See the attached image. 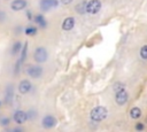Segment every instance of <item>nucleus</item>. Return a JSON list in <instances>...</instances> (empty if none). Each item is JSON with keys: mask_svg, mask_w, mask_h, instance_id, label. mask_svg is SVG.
<instances>
[{"mask_svg": "<svg viewBox=\"0 0 147 132\" xmlns=\"http://www.w3.org/2000/svg\"><path fill=\"white\" fill-rule=\"evenodd\" d=\"M108 115V110L106 109V107L103 106H98L95 108H93L90 112V117L92 121L94 122H100V121H103Z\"/></svg>", "mask_w": 147, "mask_h": 132, "instance_id": "f257e3e1", "label": "nucleus"}, {"mask_svg": "<svg viewBox=\"0 0 147 132\" xmlns=\"http://www.w3.org/2000/svg\"><path fill=\"white\" fill-rule=\"evenodd\" d=\"M25 72L29 77L33 78V79H37V78H40L44 73V69L40 65H37V64H30L26 67L25 69Z\"/></svg>", "mask_w": 147, "mask_h": 132, "instance_id": "f03ea898", "label": "nucleus"}, {"mask_svg": "<svg viewBox=\"0 0 147 132\" xmlns=\"http://www.w3.org/2000/svg\"><path fill=\"white\" fill-rule=\"evenodd\" d=\"M48 59V52L45 47H37L33 52V60L37 62V63H44L46 62Z\"/></svg>", "mask_w": 147, "mask_h": 132, "instance_id": "7ed1b4c3", "label": "nucleus"}, {"mask_svg": "<svg viewBox=\"0 0 147 132\" xmlns=\"http://www.w3.org/2000/svg\"><path fill=\"white\" fill-rule=\"evenodd\" d=\"M101 1L100 0H90L86 2V13L87 14H96L101 9Z\"/></svg>", "mask_w": 147, "mask_h": 132, "instance_id": "20e7f679", "label": "nucleus"}, {"mask_svg": "<svg viewBox=\"0 0 147 132\" xmlns=\"http://www.w3.org/2000/svg\"><path fill=\"white\" fill-rule=\"evenodd\" d=\"M13 119H14V122H15L17 125H22V124H24V123L28 121V114H26V111H24V110L17 109V110H15L14 114H13Z\"/></svg>", "mask_w": 147, "mask_h": 132, "instance_id": "39448f33", "label": "nucleus"}, {"mask_svg": "<svg viewBox=\"0 0 147 132\" xmlns=\"http://www.w3.org/2000/svg\"><path fill=\"white\" fill-rule=\"evenodd\" d=\"M56 124H57V121L53 115H46L41 119V125L44 129H53Z\"/></svg>", "mask_w": 147, "mask_h": 132, "instance_id": "423d86ee", "label": "nucleus"}, {"mask_svg": "<svg viewBox=\"0 0 147 132\" xmlns=\"http://www.w3.org/2000/svg\"><path fill=\"white\" fill-rule=\"evenodd\" d=\"M129 99V93L123 88V90H119L116 92V95H115V101L118 106H123L124 103H126Z\"/></svg>", "mask_w": 147, "mask_h": 132, "instance_id": "0eeeda50", "label": "nucleus"}, {"mask_svg": "<svg viewBox=\"0 0 147 132\" xmlns=\"http://www.w3.org/2000/svg\"><path fill=\"white\" fill-rule=\"evenodd\" d=\"M26 6H28L26 0H13L10 2V9L14 11H21V10L25 9Z\"/></svg>", "mask_w": 147, "mask_h": 132, "instance_id": "6e6552de", "label": "nucleus"}, {"mask_svg": "<svg viewBox=\"0 0 147 132\" xmlns=\"http://www.w3.org/2000/svg\"><path fill=\"white\" fill-rule=\"evenodd\" d=\"M31 88H32V84H31V81L29 79H22L20 81V84H18V92L21 94L29 93L31 91Z\"/></svg>", "mask_w": 147, "mask_h": 132, "instance_id": "1a4fd4ad", "label": "nucleus"}, {"mask_svg": "<svg viewBox=\"0 0 147 132\" xmlns=\"http://www.w3.org/2000/svg\"><path fill=\"white\" fill-rule=\"evenodd\" d=\"M74 26H75V18L71 17V16H69V17H65V18L63 20L61 28H62L63 31H69V30H71Z\"/></svg>", "mask_w": 147, "mask_h": 132, "instance_id": "9d476101", "label": "nucleus"}, {"mask_svg": "<svg viewBox=\"0 0 147 132\" xmlns=\"http://www.w3.org/2000/svg\"><path fill=\"white\" fill-rule=\"evenodd\" d=\"M33 22L41 29H45L47 26V21L45 18V16L42 14H37L33 16Z\"/></svg>", "mask_w": 147, "mask_h": 132, "instance_id": "9b49d317", "label": "nucleus"}, {"mask_svg": "<svg viewBox=\"0 0 147 132\" xmlns=\"http://www.w3.org/2000/svg\"><path fill=\"white\" fill-rule=\"evenodd\" d=\"M39 7H40V10H41V11H48L49 9L53 8L51 0H40Z\"/></svg>", "mask_w": 147, "mask_h": 132, "instance_id": "f8f14e48", "label": "nucleus"}, {"mask_svg": "<svg viewBox=\"0 0 147 132\" xmlns=\"http://www.w3.org/2000/svg\"><path fill=\"white\" fill-rule=\"evenodd\" d=\"M22 47H23V44H22L21 41H15V42L13 44V46H11V51H10V52H11V55H17V54H20Z\"/></svg>", "mask_w": 147, "mask_h": 132, "instance_id": "ddd939ff", "label": "nucleus"}, {"mask_svg": "<svg viewBox=\"0 0 147 132\" xmlns=\"http://www.w3.org/2000/svg\"><path fill=\"white\" fill-rule=\"evenodd\" d=\"M21 56H20V60H21V62L22 63H24V61L26 60V55H28V42L25 41L24 44H23V47H22V49H21Z\"/></svg>", "mask_w": 147, "mask_h": 132, "instance_id": "4468645a", "label": "nucleus"}, {"mask_svg": "<svg viewBox=\"0 0 147 132\" xmlns=\"http://www.w3.org/2000/svg\"><path fill=\"white\" fill-rule=\"evenodd\" d=\"M130 116H131V118H133V119L139 118V117L141 116V109L138 108V107L131 108V110H130Z\"/></svg>", "mask_w": 147, "mask_h": 132, "instance_id": "2eb2a0df", "label": "nucleus"}, {"mask_svg": "<svg viewBox=\"0 0 147 132\" xmlns=\"http://www.w3.org/2000/svg\"><path fill=\"white\" fill-rule=\"evenodd\" d=\"M37 32H38V29L36 26H33V25H29V26H26L24 29V33L26 36H36Z\"/></svg>", "mask_w": 147, "mask_h": 132, "instance_id": "dca6fc26", "label": "nucleus"}, {"mask_svg": "<svg viewBox=\"0 0 147 132\" xmlns=\"http://www.w3.org/2000/svg\"><path fill=\"white\" fill-rule=\"evenodd\" d=\"M10 125V118L7 116H0V126L7 127Z\"/></svg>", "mask_w": 147, "mask_h": 132, "instance_id": "f3484780", "label": "nucleus"}, {"mask_svg": "<svg viewBox=\"0 0 147 132\" xmlns=\"http://www.w3.org/2000/svg\"><path fill=\"white\" fill-rule=\"evenodd\" d=\"M22 64H23V63L21 62V60H20V59H18V60L15 62V65H14V75H18V73H20Z\"/></svg>", "mask_w": 147, "mask_h": 132, "instance_id": "a211bd4d", "label": "nucleus"}, {"mask_svg": "<svg viewBox=\"0 0 147 132\" xmlns=\"http://www.w3.org/2000/svg\"><path fill=\"white\" fill-rule=\"evenodd\" d=\"M140 56L142 60H147V45H144L140 48Z\"/></svg>", "mask_w": 147, "mask_h": 132, "instance_id": "6ab92c4d", "label": "nucleus"}, {"mask_svg": "<svg viewBox=\"0 0 147 132\" xmlns=\"http://www.w3.org/2000/svg\"><path fill=\"white\" fill-rule=\"evenodd\" d=\"M124 88V84L122 83V81H116L114 85H113V90L115 91V92H117V91H119V90H123Z\"/></svg>", "mask_w": 147, "mask_h": 132, "instance_id": "aec40b11", "label": "nucleus"}, {"mask_svg": "<svg viewBox=\"0 0 147 132\" xmlns=\"http://www.w3.org/2000/svg\"><path fill=\"white\" fill-rule=\"evenodd\" d=\"M13 95H14V93L11 92V88L10 87H8L7 88V92H6V102H9L11 99H13Z\"/></svg>", "mask_w": 147, "mask_h": 132, "instance_id": "412c9836", "label": "nucleus"}, {"mask_svg": "<svg viewBox=\"0 0 147 132\" xmlns=\"http://www.w3.org/2000/svg\"><path fill=\"white\" fill-rule=\"evenodd\" d=\"M26 114H28V119H34L37 116V111L33 109H30L29 111H26Z\"/></svg>", "mask_w": 147, "mask_h": 132, "instance_id": "4be33fe9", "label": "nucleus"}, {"mask_svg": "<svg viewBox=\"0 0 147 132\" xmlns=\"http://www.w3.org/2000/svg\"><path fill=\"white\" fill-rule=\"evenodd\" d=\"M144 129H145V126H144L142 123H137V124H136V130H137V131H142Z\"/></svg>", "mask_w": 147, "mask_h": 132, "instance_id": "5701e85b", "label": "nucleus"}, {"mask_svg": "<svg viewBox=\"0 0 147 132\" xmlns=\"http://www.w3.org/2000/svg\"><path fill=\"white\" fill-rule=\"evenodd\" d=\"M25 15H26V17H28L29 21H32V20H33V15H32V11H31V10H26Z\"/></svg>", "mask_w": 147, "mask_h": 132, "instance_id": "b1692460", "label": "nucleus"}, {"mask_svg": "<svg viewBox=\"0 0 147 132\" xmlns=\"http://www.w3.org/2000/svg\"><path fill=\"white\" fill-rule=\"evenodd\" d=\"M51 2H52L53 8H56L59 6V0H51Z\"/></svg>", "mask_w": 147, "mask_h": 132, "instance_id": "393cba45", "label": "nucleus"}, {"mask_svg": "<svg viewBox=\"0 0 147 132\" xmlns=\"http://www.w3.org/2000/svg\"><path fill=\"white\" fill-rule=\"evenodd\" d=\"M5 18H6V14H5V11H0V22H3Z\"/></svg>", "mask_w": 147, "mask_h": 132, "instance_id": "a878e982", "label": "nucleus"}, {"mask_svg": "<svg viewBox=\"0 0 147 132\" xmlns=\"http://www.w3.org/2000/svg\"><path fill=\"white\" fill-rule=\"evenodd\" d=\"M60 1H61V3H63V5H69V3L72 2V0H60Z\"/></svg>", "mask_w": 147, "mask_h": 132, "instance_id": "bb28decb", "label": "nucleus"}, {"mask_svg": "<svg viewBox=\"0 0 147 132\" xmlns=\"http://www.w3.org/2000/svg\"><path fill=\"white\" fill-rule=\"evenodd\" d=\"M11 131L13 132H21V131H23V129L22 127H14V129H11Z\"/></svg>", "mask_w": 147, "mask_h": 132, "instance_id": "cd10ccee", "label": "nucleus"}, {"mask_svg": "<svg viewBox=\"0 0 147 132\" xmlns=\"http://www.w3.org/2000/svg\"><path fill=\"white\" fill-rule=\"evenodd\" d=\"M0 107H1V101H0Z\"/></svg>", "mask_w": 147, "mask_h": 132, "instance_id": "c85d7f7f", "label": "nucleus"}, {"mask_svg": "<svg viewBox=\"0 0 147 132\" xmlns=\"http://www.w3.org/2000/svg\"><path fill=\"white\" fill-rule=\"evenodd\" d=\"M146 122H147V117H146Z\"/></svg>", "mask_w": 147, "mask_h": 132, "instance_id": "c756f323", "label": "nucleus"}]
</instances>
